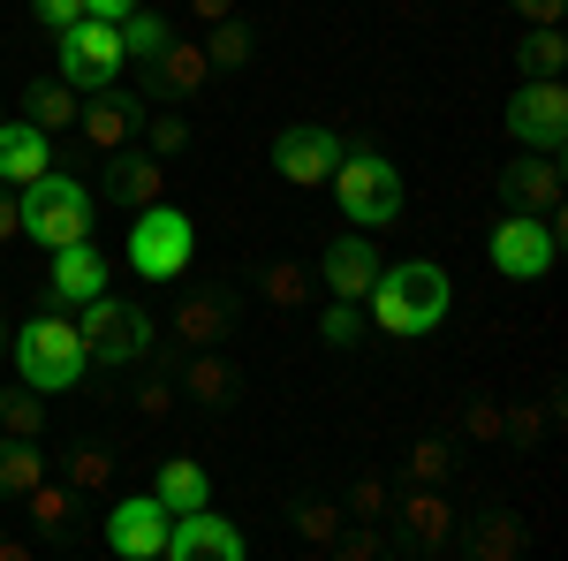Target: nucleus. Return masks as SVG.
I'll return each instance as SVG.
<instances>
[{"label": "nucleus", "mask_w": 568, "mask_h": 561, "mask_svg": "<svg viewBox=\"0 0 568 561\" xmlns=\"http://www.w3.org/2000/svg\"><path fill=\"white\" fill-rule=\"evenodd\" d=\"M326 182L342 190V213H349L356 228H387V220L402 213V168H394L387 152H372V144H349L342 168L326 174Z\"/></svg>", "instance_id": "5"}, {"label": "nucleus", "mask_w": 568, "mask_h": 561, "mask_svg": "<svg viewBox=\"0 0 568 561\" xmlns=\"http://www.w3.org/2000/svg\"><path fill=\"white\" fill-rule=\"evenodd\" d=\"M23 501H31V517H39L45 539H69V523H77V501H69L61 485H45V478H39V485H31Z\"/></svg>", "instance_id": "29"}, {"label": "nucleus", "mask_w": 568, "mask_h": 561, "mask_svg": "<svg viewBox=\"0 0 568 561\" xmlns=\"http://www.w3.org/2000/svg\"><path fill=\"white\" fill-rule=\"evenodd\" d=\"M136 0H84V16H99V23H122Z\"/></svg>", "instance_id": "43"}, {"label": "nucleus", "mask_w": 568, "mask_h": 561, "mask_svg": "<svg viewBox=\"0 0 568 561\" xmlns=\"http://www.w3.org/2000/svg\"><path fill=\"white\" fill-rule=\"evenodd\" d=\"M152 84H160V99H197L205 91V77H213V61H205V46H190V39H168L152 61Z\"/></svg>", "instance_id": "18"}, {"label": "nucleus", "mask_w": 568, "mask_h": 561, "mask_svg": "<svg viewBox=\"0 0 568 561\" xmlns=\"http://www.w3.org/2000/svg\"><path fill=\"white\" fill-rule=\"evenodd\" d=\"M53 61H61V84L99 91L122 77V31L99 23V16H77L69 31H53Z\"/></svg>", "instance_id": "7"}, {"label": "nucleus", "mask_w": 568, "mask_h": 561, "mask_svg": "<svg viewBox=\"0 0 568 561\" xmlns=\"http://www.w3.org/2000/svg\"><path fill=\"white\" fill-rule=\"evenodd\" d=\"M152 493H160L175 517H182V509H205V501H213V471H205V463H190V455H175V463H160Z\"/></svg>", "instance_id": "22"}, {"label": "nucleus", "mask_w": 568, "mask_h": 561, "mask_svg": "<svg viewBox=\"0 0 568 561\" xmlns=\"http://www.w3.org/2000/svg\"><path fill=\"white\" fill-rule=\"evenodd\" d=\"M23 122H39L45 137L77 130V84H31V114Z\"/></svg>", "instance_id": "26"}, {"label": "nucleus", "mask_w": 568, "mask_h": 561, "mask_svg": "<svg viewBox=\"0 0 568 561\" xmlns=\"http://www.w3.org/2000/svg\"><path fill=\"white\" fill-rule=\"evenodd\" d=\"M77 334H84V357L91 364H136L144 349L160 342V319L130 297H84V319H77Z\"/></svg>", "instance_id": "4"}, {"label": "nucleus", "mask_w": 568, "mask_h": 561, "mask_svg": "<svg viewBox=\"0 0 568 561\" xmlns=\"http://www.w3.org/2000/svg\"><path fill=\"white\" fill-rule=\"evenodd\" d=\"M463 425L478 432V440H500V410H493V402H478V410H470V418H463Z\"/></svg>", "instance_id": "42"}, {"label": "nucleus", "mask_w": 568, "mask_h": 561, "mask_svg": "<svg viewBox=\"0 0 568 561\" xmlns=\"http://www.w3.org/2000/svg\"><path fill=\"white\" fill-rule=\"evenodd\" d=\"M554 243H561V220L554 213H508L493 228V266L508 281H546L554 273Z\"/></svg>", "instance_id": "9"}, {"label": "nucleus", "mask_w": 568, "mask_h": 561, "mask_svg": "<svg viewBox=\"0 0 568 561\" xmlns=\"http://www.w3.org/2000/svg\"><path fill=\"white\" fill-rule=\"evenodd\" d=\"M106 478H114V455H106V448H77V455H69V485H77V493H99Z\"/></svg>", "instance_id": "34"}, {"label": "nucleus", "mask_w": 568, "mask_h": 561, "mask_svg": "<svg viewBox=\"0 0 568 561\" xmlns=\"http://www.w3.org/2000/svg\"><path fill=\"white\" fill-rule=\"evenodd\" d=\"M296 531H304L311 547H334L342 539V509L334 501H296Z\"/></svg>", "instance_id": "33"}, {"label": "nucleus", "mask_w": 568, "mask_h": 561, "mask_svg": "<svg viewBox=\"0 0 568 561\" xmlns=\"http://www.w3.org/2000/svg\"><path fill=\"white\" fill-rule=\"evenodd\" d=\"M39 478H45V448H39V440L0 432V501H23Z\"/></svg>", "instance_id": "23"}, {"label": "nucleus", "mask_w": 568, "mask_h": 561, "mask_svg": "<svg viewBox=\"0 0 568 561\" xmlns=\"http://www.w3.org/2000/svg\"><path fill=\"white\" fill-rule=\"evenodd\" d=\"M84 334H77V319H61V311H39L31 327H16V380L39 394H61L84 380Z\"/></svg>", "instance_id": "3"}, {"label": "nucleus", "mask_w": 568, "mask_h": 561, "mask_svg": "<svg viewBox=\"0 0 568 561\" xmlns=\"http://www.w3.org/2000/svg\"><path fill=\"white\" fill-rule=\"evenodd\" d=\"M402 539H409L417 554H439V547H455V509H447V493H439V485H417V493H402Z\"/></svg>", "instance_id": "17"}, {"label": "nucleus", "mask_w": 568, "mask_h": 561, "mask_svg": "<svg viewBox=\"0 0 568 561\" xmlns=\"http://www.w3.org/2000/svg\"><path fill=\"white\" fill-rule=\"evenodd\" d=\"M508 137H516L524 152H561L568 144V84L561 77L516 84V99H508Z\"/></svg>", "instance_id": "8"}, {"label": "nucleus", "mask_w": 568, "mask_h": 561, "mask_svg": "<svg viewBox=\"0 0 568 561\" xmlns=\"http://www.w3.org/2000/svg\"><path fill=\"white\" fill-rule=\"evenodd\" d=\"M190 16L197 23H220V16H235V0H190Z\"/></svg>", "instance_id": "44"}, {"label": "nucleus", "mask_w": 568, "mask_h": 561, "mask_svg": "<svg viewBox=\"0 0 568 561\" xmlns=\"http://www.w3.org/2000/svg\"><path fill=\"white\" fill-rule=\"evenodd\" d=\"M379 266H387V259H379L364 236H334V243H326V259H318V281H326L334 297H372Z\"/></svg>", "instance_id": "15"}, {"label": "nucleus", "mask_w": 568, "mask_h": 561, "mask_svg": "<svg viewBox=\"0 0 568 561\" xmlns=\"http://www.w3.org/2000/svg\"><path fill=\"white\" fill-rule=\"evenodd\" d=\"M45 281H53V297H61V303L99 297V289H106V259H99V243H91V236H84V243H61Z\"/></svg>", "instance_id": "21"}, {"label": "nucleus", "mask_w": 568, "mask_h": 561, "mask_svg": "<svg viewBox=\"0 0 568 561\" xmlns=\"http://www.w3.org/2000/svg\"><path fill=\"white\" fill-rule=\"evenodd\" d=\"M168 402H175V388H160V380H152V388L136 394V410H152V418H160V410H168Z\"/></svg>", "instance_id": "45"}, {"label": "nucleus", "mask_w": 568, "mask_h": 561, "mask_svg": "<svg viewBox=\"0 0 568 561\" xmlns=\"http://www.w3.org/2000/svg\"><path fill=\"white\" fill-rule=\"evenodd\" d=\"M31 16H39L45 31H69V23L84 16V0H31Z\"/></svg>", "instance_id": "37"}, {"label": "nucleus", "mask_w": 568, "mask_h": 561, "mask_svg": "<svg viewBox=\"0 0 568 561\" xmlns=\"http://www.w3.org/2000/svg\"><path fill=\"white\" fill-rule=\"evenodd\" d=\"M168 327H175V342H182V349H213L220 334L235 327V303L220 297V289H197V297H182V303H175V319H168Z\"/></svg>", "instance_id": "19"}, {"label": "nucleus", "mask_w": 568, "mask_h": 561, "mask_svg": "<svg viewBox=\"0 0 568 561\" xmlns=\"http://www.w3.org/2000/svg\"><path fill=\"white\" fill-rule=\"evenodd\" d=\"M0 432L39 440V432H45V394L39 388H0Z\"/></svg>", "instance_id": "27"}, {"label": "nucleus", "mask_w": 568, "mask_h": 561, "mask_svg": "<svg viewBox=\"0 0 568 561\" xmlns=\"http://www.w3.org/2000/svg\"><path fill=\"white\" fill-rule=\"evenodd\" d=\"M470 554H478V561H508V554H524V523H516V517H485L478 531H470Z\"/></svg>", "instance_id": "30"}, {"label": "nucleus", "mask_w": 568, "mask_h": 561, "mask_svg": "<svg viewBox=\"0 0 568 561\" xmlns=\"http://www.w3.org/2000/svg\"><path fill=\"white\" fill-rule=\"evenodd\" d=\"M342 168V137L318 130V122H296V130L273 137V174L281 182H296V190H318L326 174Z\"/></svg>", "instance_id": "11"}, {"label": "nucleus", "mask_w": 568, "mask_h": 561, "mask_svg": "<svg viewBox=\"0 0 568 561\" xmlns=\"http://www.w3.org/2000/svg\"><path fill=\"white\" fill-rule=\"evenodd\" d=\"M409 478H417V485H439V478H447V440H417V448H409Z\"/></svg>", "instance_id": "36"}, {"label": "nucleus", "mask_w": 568, "mask_h": 561, "mask_svg": "<svg viewBox=\"0 0 568 561\" xmlns=\"http://www.w3.org/2000/svg\"><path fill=\"white\" fill-rule=\"evenodd\" d=\"M0 357H8V319H0Z\"/></svg>", "instance_id": "46"}, {"label": "nucleus", "mask_w": 568, "mask_h": 561, "mask_svg": "<svg viewBox=\"0 0 568 561\" xmlns=\"http://www.w3.org/2000/svg\"><path fill=\"white\" fill-rule=\"evenodd\" d=\"M160 561H243V531L220 517L213 501H205V509H182V517L168 523V554Z\"/></svg>", "instance_id": "12"}, {"label": "nucleus", "mask_w": 568, "mask_h": 561, "mask_svg": "<svg viewBox=\"0 0 568 561\" xmlns=\"http://www.w3.org/2000/svg\"><path fill=\"white\" fill-rule=\"evenodd\" d=\"M16 236H23V213H16V190L0 182V243H16Z\"/></svg>", "instance_id": "41"}, {"label": "nucleus", "mask_w": 568, "mask_h": 561, "mask_svg": "<svg viewBox=\"0 0 568 561\" xmlns=\"http://www.w3.org/2000/svg\"><path fill=\"white\" fill-rule=\"evenodd\" d=\"M265 297L281 303V311H296V303L311 297V273H304V266H288V259H281L273 273H265Z\"/></svg>", "instance_id": "35"}, {"label": "nucleus", "mask_w": 568, "mask_h": 561, "mask_svg": "<svg viewBox=\"0 0 568 561\" xmlns=\"http://www.w3.org/2000/svg\"><path fill=\"white\" fill-rule=\"evenodd\" d=\"M182 388L197 394V402H235V372L220 364L213 349H197V357H190V372H182Z\"/></svg>", "instance_id": "28"}, {"label": "nucleus", "mask_w": 568, "mask_h": 561, "mask_svg": "<svg viewBox=\"0 0 568 561\" xmlns=\"http://www.w3.org/2000/svg\"><path fill=\"white\" fill-rule=\"evenodd\" d=\"M16 213H23V236L45 243V251H61V243H84L91 228H99V206H91V190L77 174H31L23 190H16Z\"/></svg>", "instance_id": "2"}, {"label": "nucleus", "mask_w": 568, "mask_h": 561, "mask_svg": "<svg viewBox=\"0 0 568 561\" xmlns=\"http://www.w3.org/2000/svg\"><path fill=\"white\" fill-rule=\"evenodd\" d=\"M356 517H387V485H379V478L356 485Z\"/></svg>", "instance_id": "39"}, {"label": "nucleus", "mask_w": 568, "mask_h": 561, "mask_svg": "<svg viewBox=\"0 0 568 561\" xmlns=\"http://www.w3.org/2000/svg\"><path fill=\"white\" fill-rule=\"evenodd\" d=\"M318 342H326V349H356V342H364V319H356V297H334L326 311H318Z\"/></svg>", "instance_id": "32"}, {"label": "nucleus", "mask_w": 568, "mask_h": 561, "mask_svg": "<svg viewBox=\"0 0 568 561\" xmlns=\"http://www.w3.org/2000/svg\"><path fill=\"white\" fill-rule=\"evenodd\" d=\"M168 198V174H160V152H114V168H106V206H160Z\"/></svg>", "instance_id": "16"}, {"label": "nucleus", "mask_w": 568, "mask_h": 561, "mask_svg": "<svg viewBox=\"0 0 568 561\" xmlns=\"http://www.w3.org/2000/svg\"><path fill=\"white\" fill-rule=\"evenodd\" d=\"M168 523H175V509H168L160 493L114 501V509H106V554L114 561H160L168 554Z\"/></svg>", "instance_id": "10"}, {"label": "nucleus", "mask_w": 568, "mask_h": 561, "mask_svg": "<svg viewBox=\"0 0 568 561\" xmlns=\"http://www.w3.org/2000/svg\"><path fill=\"white\" fill-rule=\"evenodd\" d=\"M190 251H197V228H190V213H175L168 198L130 220V273L136 281H175L182 266H190Z\"/></svg>", "instance_id": "6"}, {"label": "nucleus", "mask_w": 568, "mask_h": 561, "mask_svg": "<svg viewBox=\"0 0 568 561\" xmlns=\"http://www.w3.org/2000/svg\"><path fill=\"white\" fill-rule=\"evenodd\" d=\"M77 130H84L91 152H122V144L144 130V99H130L122 84H99L91 107H77Z\"/></svg>", "instance_id": "14"}, {"label": "nucleus", "mask_w": 568, "mask_h": 561, "mask_svg": "<svg viewBox=\"0 0 568 561\" xmlns=\"http://www.w3.org/2000/svg\"><path fill=\"white\" fill-rule=\"evenodd\" d=\"M447 303H455V281L433 259L379 266V281H372V327L394 334V342H417V334H433L439 319H447Z\"/></svg>", "instance_id": "1"}, {"label": "nucleus", "mask_w": 568, "mask_h": 561, "mask_svg": "<svg viewBox=\"0 0 568 561\" xmlns=\"http://www.w3.org/2000/svg\"><path fill=\"white\" fill-rule=\"evenodd\" d=\"M53 168V137L39 130V122H0V182H31V174Z\"/></svg>", "instance_id": "20"}, {"label": "nucleus", "mask_w": 568, "mask_h": 561, "mask_svg": "<svg viewBox=\"0 0 568 561\" xmlns=\"http://www.w3.org/2000/svg\"><path fill=\"white\" fill-rule=\"evenodd\" d=\"M152 144H160V152H182V144H190V130H182L175 114H160V122H152Z\"/></svg>", "instance_id": "40"}, {"label": "nucleus", "mask_w": 568, "mask_h": 561, "mask_svg": "<svg viewBox=\"0 0 568 561\" xmlns=\"http://www.w3.org/2000/svg\"><path fill=\"white\" fill-rule=\"evenodd\" d=\"M508 8H516L524 23H561V8H568V0H508Z\"/></svg>", "instance_id": "38"}, {"label": "nucleus", "mask_w": 568, "mask_h": 561, "mask_svg": "<svg viewBox=\"0 0 568 561\" xmlns=\"http://www.w3.org/2000/svg\"><path fill=\"white\" fill-rule=\"evenodd\" d=\"M205 61H213V69H243V61H251V31H243L235 16H220L213 31H205Z\"/></svg>", "instance_id": "31"}, {"label": "nucleus", "mask_w": 568, "mask_h": 561, "mask_svg": "<svg viewBox=\"0 0 568 561\" xmlns=\"http://www.w3.org/2000/svg\"><path fill=\"white\" fill-rule=\"evenodd\" d=\"M500 206L508 213H554L561 206V152H516L500 168Z\"/></svg>", "instance_id": "13"}, {"label": "nucleus", "mask_w": 568, "mask_h": 561, "mask_svg": "<svg viewBox=\"0 0 568 561\" xmlns=\"http://www.w3.org/2000/svg\"><path fill=\"white\" fill-rule=\"evenodd\" d=\"M516 61H524V77H561V69H568L561 23H530L524 39H516Z\"/></svg>", "instance_id": "24"}, {"label": "nucleus", "mask_w": 568, "mask_h": 561, "mask_svg": "<svg viewBox=\"0 0 568 561\" xmlns=\"http://www.w3.org/2000/svg\"><path fill=\"white\" fill-rule=\"evenodd\" d=\"M114 31H122V61H152L160 46L175 39V31L160 23V8H144V0H136V8L122 16V23H114Z\"/></svg>", "instance_id": "25"}]
</instances>
